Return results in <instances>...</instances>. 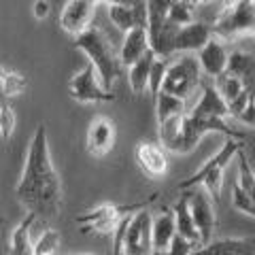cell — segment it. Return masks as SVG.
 <instances>
[{
	"instance_id": "cell-9",
	"label": "cell",
	"mask_w": 255,
	"mask_h": 255,
	"mask_svg": "<svg viewBox=\"0 0 255 255\" xmlns=\"http://www.w3.org/2000/svg\"><path fill=\"white\" fill-rule=\"evenodd\" d=\"M68 94H70V98L81 102V105H98V102L115 100V94L107 92L102 87L98 75H96V68L90 62L68 81Z\"/></svg>"
},
{
	"instance_id": "cell-5",
	"label": "cell",
	"mask_w": 255,
	"mask_h": 255,
	"mask_svg": "<svg viewBox=\"0 0 255 255\" xmlns=\"http://www.w3.org/2000/svg\"><path fill=\"white\" fill-rule=\"evenodd\" d=\"M202 85V70L194 53H179L168 60L162 83V92L185 102L196 87Z\"/></svg>"
},
{
	"instance_id": "cell-29",
	"label": "cell",
	"mask_w": 255,
	"mask_h": 255,
	"mask_svg": "<svg viewBox=\"0 0 255 255\" xmlns=\"http://www.w3.org/2000/svg\"><path fill=\"white\" fill-rule=\"evenodd\" d=\"M26 77H23L21 73H17V70H9L4 77V81H2V94L4 96H9V98H15V96H19L23 90H26Z\"/></svg>"
},
{
	"instance_id": "cell-12",
	"label": "cell",
	"mask_w": 255,
	"mask_h": 255,
	"mask_svg": "<svg viewBox=\"0 0 255 255\" xmlns=\"http://www.w3.org/2000/svg\"><path fill=\"white\" fill-rule=\"evenodd\" d=\"M109 19L124 34L136 28L147 30V2H107Z\"/></svg>"
},
{
	"instance_id": "cell-22",
	"label": "cell",
	"mask_w": 255,
	"mask_h": 255,
	"mask_svg": "<svg viewBox=\"0 0 255 255\" xmlns=\"http://www.w3.org/2000/svg\"><path fill=\"white\" fill-rule=\"evenodd\" d=\"M34 221H36V217L32 213H28L26 219H21L19 226L13 230V234H11V255H34V243H32V238H30Z\"/></svg>"
},
{
	"instance_id": "cell-28",
	"label": "cell",
	"mask_w": 255,
	"mask_h": 255,
	"mask_svg": "<svg viewBox=\"0 0 255 255\" xmlns=\"http://www.w3.org/2000/svg\"><path fill=\"white\" fill-rule=\"evenodd\" d=\"M166 66H168V60H159L155 58L151 64L149 70V81H147V90L151 92V96H155L162 92V83H164V75H166Z\"/></svg>"
},
{
	"instance_id": "cell-15",
	"label": "cell",
	"mask_w": 255,
	"mask_h": 255,
	"mask_svg": "<svg viewBox=\"0 0 255 255\" xmlns=\"http://www.w3.org/2000/svg\"><path fill=\"white\" fill-rule=\"evenodd\" d=\"M134 159H136L138 168L151 179L164 177L168 170L166 151L162 149V145H155V142H138L134 149Z\"/></svg>"
},
{
	"instance_id": "cell-24",
	"label": "cell",
	"mask_w": 255,
	"mask_h": 255,
	"mask_svg": "<svg viewBox=\"0 0 255 255\" xmlns=\"http://www.w3.org/2000/svg\"><path fill=\"white\" fill-rule=\"evenodd\" d=\"M155 55L153 51H147L138 62H134L130 66V75H128V81H130V87L134 94H145L147 90V81H149V70H151V64H153Z\"/></svg>"
},
{
	"instance_id": "cell-19",
	"label": "cell",
	"mask_w": 255,
	"mask_h": 255,
	"mask_svg": "<svg viewBox=\"0 0 255 255\" xmlns=\"http://www.w3.org/2000/svg\"><path fill=\"white\" fill-rule=\"evenodd\" d=\"M191 255H255V238H223L198 247Z\"/></svg>"
},
{
	"instance_id": "cell-30",
	"label": "cell",
	"mask_w": 255,
	"mask_h": 255,
	"mask_svg": "<svg viewBox=\"0 0 255 255\" xmlns=\"http://www.w3.org/2000/svg\"><path fill=\"white\" fill-rule=\"evenodd\" d=\"M60 247V234L55 230H45L41 238L34 243V255H55Z\"/></svg>"
},
{
	"instance_id": "cell-31",
	"label": "cell",
	"mask_w": 255,
	"mask_h": 255,
	"mask_svg": "<svg viewBox=\"0 0 255 255\" xmlns=\"http://www.w3.org/2000/svg\"><path fill=\"white\" fill-rule=\"evenodd\" d=\"M232 206L236 211L249 215V217H255V204H253L251 198L238 187V183H234V187H232Z\"/></svg>"
},
{
	"instance_id": "cell-4",
	"label": "cell",
	"mask_w": 255,
	"mask_h": 255,
	"mask_svg": "<svg viewBox=\"0 0 255 255\" xmlns=\"http://www.w3.org/2000/svg\"><path fill=\"white\" fill-rule=\"evenodd\" d=\"M213 36L221 43L234 41L238 36H255V0L228 2L213 21Z\"/></svg>"
},
{
	"instance_id": "cell-26",
	"label": "cell",
	"mask_w": 255,
	"mask_h": 255,
	"mask_svg": "<svg viewBox=\"0 0 255 255\" xmlns=\"http://www.w3.org/2000/svg\"><path fill=\"white\" fill-rule=\"evenodd\" d=\"M166 17L177 28L189 26V23L196 21V2H189V0H168Z\"/></svg>"
},
{
	"instance_id": "cell-14",
	"label": "cell",
	"mask_w": 255,
	"mask_h": 255,
	"mask_svg": "<svg viewBox=\"0 0 255 255\" xmlns=\"http://www.w3.org/2000/svg\"><path fill=\"white\" fill-rule=\"evenodd\" d=\"M228 58H230V51L226 43H221L215 36L196 53V60L200 64L202 75H206L211 81H215V79L221 77L228 70Z\"/></svg>"
},
{
	"instance_id": "cell-35",
	"label": "cell",
	"mask_w": 255,
	"mask_h": 255,
	"mask_svg": "<svg viewBox=\"0 0 255 255\" xmlns=\"http://www.w3.org/2000/svg\"><path fill=\"white\" fill-rule=\"evenodd\" d=\"M32 11H34L36 19H45V17H49V13H51V2H47V0H36V2L32 4Z\"/></svg>"
},
{
	"instance_id": "cell-8",
	"label": "cell",
	"mask_w": 255,
	"mask_h": 255,
	"mask_svg": "<svg viewBox=\"0 0 255 255\" xmlns=\"http://www.w3.org/2000/svg\"><path fill=\"white\" fill-rule=\"evenodd\" d=\"M122 255H153L151 213L147 209L128 217L122 238Z\"/></svg>"
},
{
	"instance_id": "cell-17",
	"label": "cell",
	"mask_w": 255,
	"mask_h": 255,
	"mask_svg": "<svg viewBox=\"0 0 255 255\" xmlns=\"http://www.w3.org/2000/svg\"><path fill=\"white\" fill-rule=\"evenodd\" d=\"M177 236L172 209H162L157 215H151V241H153V255L166 253Z\"/></svg>"
},
{
	"instance_id": "cell-38",
	"label": "cell",
	"mask_w": 255,
	"mask_h": 255,
	"mask_svg": "<svg viewBox=\"0 0 255 255\" xmlns=\"http://www.w3.org/2000/svg\"><path fill=\"white\" fill-rule=\"evenodd\" d=\"M0 221H2V219H0Z\"/></svg>"
},
{
	"instance_id": "cell-1",
	"label": "cell",
	"mask_w": 255,
	"mask_h": 255,
	"mask_svg": "<svg viewBox=\"0 0 255 255\" xmlns=\"http://www.w3.org/2000/svg\"><path fill=\"white\" fill-rule=\"evenodd\" d=\"M15 194L36 219H53L62 209V183L53 168L47 128L43 124L36 126L34 136L30 140L26 164Z\"/></svg>"
},
{
	"instance_id": "cell-23",
	"label": "cell",
	"mask_w": 255,
	"mask_h": 255,
	"mask_svg": "<svg viewBox=\"0 0 255 255\" xmlns=\"http://www.w3.org/2000/svg\"><path fill=\"white\" fill-rule=\"evenodd\" d=\"M226 73L238 77L243 85H249L255 81V55L247 51H232L228 58Z\"/></svg>"
},
{
	"instance_id": "cell-11",
	"label": "cell",
	"mask_w": 255,
	"mask_h": 255,
	"mask_svg": "<svg viewBox=\"0 0 255 255\" xmlns=\"http://www.w3.org/2000/svg\"><path fill=\"white\" fill-rule=\"evenodd\" d=\"M96 6L98 2H94V0H68L60 15V26L75 38L81 36L85 30L92 28Z\"/></svg>"
},
{
	"instance_id": "cell-7",
	"label": "cell",
	"mask_w": 255,
	"mask_h": 255,
	"mask_svg": "<svg viewBox=\"0 0 255 255\" xmlns=\"http://www.w3.org/2000/svg\"><path fill=\"white\" fill-rule=\"evenodd\" d=\"M149 202H153V198L147 202H132V204H100L96 209L87 211L77 217V223L81 226L83 234L98 232V234H109L117 228V223L128 215H134L142 211Z\"/></svg>"
},
{
	"instance_id": "cell-34",
	"label": "cell",
	"mask_w": 255,
	"mask_h": 255,
	"mask_svg": "<svg viewBox=\"0 0 255 255\" xmlns=\"http://www.w3.org/2000/svg\"><path fill=\"white\" fill-rule=\"evenodd\" d=\"M196 249H198V247H194V245L187 243V241H183L181 236H174L170 249L166 251V253H155V255H191Z\"/></svg>"
},
{
	"instance_id": "cell-32",
	"label": "cell",
	"mask_w": 255,
	"mask_h": 255,
	"mask_svg": "<svg viewBox=\"0 0 255 255\" xmlns=\"http://www.w3.org/2000/svg\"><path fill=\"white\" fill-rule=\"evenodd\" d=\"M13 130H15V113L9 105H2L0 107V138L9 140Z\"/></svg>"
},
{
	"instance_id": "cell-20",
	"label": "cell",
	"mask_w": 255,
	"mask_h": 255,
	"mask_svg": "<svg viewBox=\"0 0 255 255\" xmlns=\"http://www.w3.org/2000/svg\"><path fill=\"white\" fill-rule=\"evenodd\" d=\"M147 51H149V38H147L145 28H136V30L126 32L122 49H119V64L132 66V64L138 62Z\"/></svg>"
},
{
	"instance_id": "cell-13",
	"label": "cell",
	"mask_w": 255,
	"mask_h": 255,
	"mask_svg": "<svg viewBox=\"0 0 255 255\" xmlns=\"http://www.w3.org/2000/svg\"><path fill=\"white\" fill-rule=\"evenodd\" d=\"M115 145V124L113 119H109L105 115L92 119L90 128H87V138H85V147L87 153L94 157H102L107 155Z\"/></svg>"
},
{
	"instance_id": "cell-37",
	"label": "cell",
	"mask_w": 255,
	"mask_h": 255,
	"mask_svg": "<svg viewBox=\"0 0 255 255\" xmlns=\"http://www.w3.org/2000/svg\"><path fill=\"white\" fill-rule=\"evenodd\" d=\"M83 255H92V253H83Z\"/></svg>"
},
{
	"instance_id": "cell-25",
	"label": "cell",
	"mask_w": 255,
	"mask_h": 255,
	"mask_svg": "<svg viewBox=\"0 0 255 255\" xmlns=\"http://www.w3.org/2000/svg\"><path fill=\"white\" fill-rule=\"evenodd\" d=\"M187 111H185V102L174 98V96H168L164 92H159L155 96V115H157V124H164L168 119L174 117H183Z\"/></svg>"
},
{
	"instance_id": "cell-27",
	"label": "cell",
	"mask_w": 255,
	"mask_h": 255,
	"mask_svg": "<svg viewBox=\"0 0 255 255\" xmlns=\"http://www.w3.org/2000/svg\"><path fill=\"white\" fill-rule=\"evenodd\" d=\"M213 85H215V90H217V94L221 96V100L226 102V107H228L232 100H236L238 96L245 92L243 81H241L238 77L230 75V73H223L221 77H217V79L213 81Z\"/></svg>"
},
{
	"instance_id": "cell-3",
	"label": "cell",
	"mask_w": 255,
	"mask_h": 255,
	"mask_svg": "<svg viewBox=\"0 0 255 255\" xmlns=\"http://www.w3.org/2000/svg\"><path fill=\"white\" fill-rule=\"evenodd\" d=\"M245 140H236V138H226V142L219 147V151L213 157H209L202 164L200 170H196L191 177L179 183V189H191L202 185L204 191L209 194L213 200H217L221 196V187H223V172L230 166V162L238 155V151H243Z\"/></svg>"
},
{
	"instance_id": "cell-36",
	"label": "cell",
	"mask_w": 255,
	"mask_h": 255,
	"mask_svg": "<svg viewBox=\"0 0 255 255\" xmlns=\"http://www.w3.org/2000/svg\"><path fill=\"white\" fill-rule=\"evenodd\" d=\"M6 73H9V70H6L2 64H0V85H2V81H4V77H6Z\"/></svg>"
},
{
	"instance_id": "cell-2",
	"label": "cell",
	"mask_w": 255,
	"mask_h": 255,
	"mask_svg": "<svg viewBox=\"0 0 255 255\" xmlns=\"http://www.w3.org/2000/svg\"><path fill=\"white\" fill-rule=\"evenodd\" d=\"M75 45L77 49H81L90 58V64L96 68V75H98L102 87L107 92H113L122 64H119V55L113 43L109 41V36L100 28H90L81 36L75 38Z\"/></svg>"
},
{
	"instance_id": "cell-6",
	"label": "cell",
	"mask_w": 255,
	"mask_h": 255,
	"mask_svg": "<svg viewBox=\"0 0 255 255\" xmlns=\"http://www.w3.org/2000/svg\"><path fill=\"white\" fill-rule=\"evenodd\" d=\"M168 0H149L147 2V38L149 49L159 60H170L174 55V38L179 30L166 17Z\"/></svg>"
},
{
	"instance_id": "cell-21",
	"label": "cell",
	"mask_w": 255,
	"mask_h": 255,
	"mask_svg": "<svg viewBox=\"0 0 255 255\" xmlns=\"http://www.w3.org/2000/svg\"><path fill=\"white\" fill-rule=\"evenodd\" d=\"M172 215H174V228H177V236H181L183 241L191 243L194 247H200V236H198L196 226H194L191 215H189L187 194H183L177 200V204L172 206Z\"/></svg>"
},
{
	"instance_id": "cell-33",
	"label": "cell",
	"mask_w": 255,
	"mask_h": 255,
	"mask_svg": "<svg viewBox=\"0 0 255 255\" xmlns=\"http://www.w3.org/2000/svg\"><path fill=\"white\" fill-rule=\"evenodd\" d=\"M245 90H247V94H249V102H247V109H245V113H243V117L238 119V122L245 124V126L255 128V81L249 83V85H245Z\"/></svg>"
},
{
	"instance_id": "cell-16",
	"label": "cell",
	"mask_w": 255,
	"mask_h": 255,
	"mask_svg": "<svg viewBox=\"0 0 255 255\" xmlns=\"http://www.w3.org/2000/svg\"><path fill=\"white\" fill-rule=\"evenodd\" d=\"M213 38V30L209 23L194 21L189 26H183L174 38V55L179 53H198L202 47Z\"/></svg>"
},
{
	"instance_id": "cell-10",
	"label": "cell",
	"mask_w": 255,
	"mask_h": 255,
	"mask_svg": "<svg viewBox=\"0 0 255 255\" xmlns=\"http://www.w3.org/2000/svg\"><path fill=\"white\" fill-rule=\"evenodd\" d=\"M187 206H189L191 221H194V226H196V232H198V236H200V247L209 245L213 241L215 226H217L213 198L206 194L204 189L196 187L191 194H187Z\"/></svg>"
},
{
	"instance_id": "cell-18",
	"label": "cell",
	"mask_w": 255,
	"mask_h": 255,
	"mask_svg": "<svg viewBox=\"0 0 255 255\" xmlns=\"http://www.w3.org/2000/svg\"><path fill=\"white\" fill-rule=\"evenodd\" d=\"M189 115L194 117H209V119H226L228 115V107L221 100V96L215 90L213 81H202V94L200 100L196 102V107L189 111Z\"/></svg>"
}]
</instances>
